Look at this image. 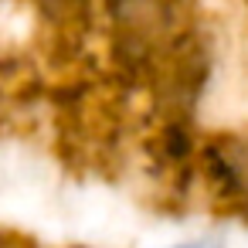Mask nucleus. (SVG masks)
I'll return each instance as SVG.
<instances>
[{
	"label": "nucleus",
	"instance_id": "1",
	"mask_svg": "<svg viewBox=\"0 0 248 248\" xmlns=\"http://www.w3.org/2000/svg\"><path fill=\"white\" fill-rule=\"evenodd\" d=\"M38 4L45 7V14H51V17H68V14H75L85 0H38Z\"/></svg>",
	"mask_w": 248,
	"mask_h": 248
},
{
	"label": "nucleus",
	"instance_id": "2",
	"mask_svg": "<svg viewBox=\"0 0 248 248\" xmlns=\"http://www.w3.org/2000/svg\"><path fill=\"white\" fill-rule=\"evenodd\" d=\"M177 248H221V241H190V245H177Z\"/></svg>",
	"mask_w": 248,
	"mask_h": 248
}]
</instances>
